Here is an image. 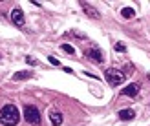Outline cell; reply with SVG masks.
Returning a JSON list of instances; mask_svg holds the SVG:
<instances>
[{
    "label": "cell",
    "mask_w": 150,
    "mask_h": 126,
    "mask_svg": "<svg viewBox=\"0 0 150 126\" xmlns=\"http://www.w3.org/2000/svg\"><path fill=\"white\" fill-rule=\"evenodd\" d=\"M18 121H20V113H18L17 106L6 104L0 110V124L2 126H17Z\"/></svg>",
    "instance_id": "cell-1"
},
{
    "label": "cell",
    "mask_w": 150,
    "mask_h": 126,
    "mask_svg": "<svg viewBox=\"0 0 150 126\" xmlns=\"http://www.w3.org/2000/svg\"><path fill=\"white\" fill-rule=\"evenodd\" d=\"M104 77H106V82L110 84V86H121L123 82H125V73L123 71H119V70H106V71H104Z\"/></svg>",
    "instance_id": "cell-2"
},
{
    "label": "cell",
    "mask_w": 150,
    "mask_h": 126,
    "mask_svg": "<svg viewBox=\"0 0 150 126\" xmlns=\"http://www.w3.org/2000/svg\"><path fill=\"white\" fill-rule=\"evenodd\" d=\"M24 121L31 126L40 122V113H39V110H37V106H31V104L24 106Z\"/></svg>",
    "instance_id": "cell-3"
},
{
    "label": "cell",
    "mask_w": 150,
    "mask_h": 126,
    "mask_svg": "<svg viewBox=\"0 0 150 126\" xmlns=\"http://www.w3.org/2000/svg\"><path fill=\"white\" fill-rule=\"evenodd\" d=\"M11 22H13L17 27H24L26 20H24V13H22L20 7H15V9L11 11Z\"/></svg>",
    "instance_id": "cell-4"
},
{
    "label": "cell",
    "mask_w": 150,
    "mask_h": 126,
    "mask_svg": "<svg viewBox=\"0 0 150 126\" xmlns=\"http://www.w3.org/2000/svg\"><path fill=\"white\" fill-rule=\"evenodd\" d=\"M81 9L84 11V13H86V17H90V18H99V17H101L99 11H97L92 4H88V2H81Z\"/></svg>",
    "instance_id": "cell-5"
},
{
    "label": "cell",
    "mask_w": 150,
    "mask_h": 126,
    "mask_svg": "<svg viewBox=\"0 0 150 126\" xmlns=\"http://www.w3.org/2000/svg\"><path fill=\"white\" fill-rule=\"evenodd\" d=\"M86 57H90L93 62H97V64H101L103 62V53H101V49L99 48H90V49H86Z\"/></svg>",
    "instance_id": "cell-6"
},
{
    "label": "cell",
    "mask_w": 150,
    "mask_h": 126,
    "mask_svg": "<svg viewBox=\"0 0 150 126\" xmlns=\"http://www.w3.org/2000/svg\"><path fill=\"white\" fill-rule=\"evenodd\" d=\"M139 90H141V86H139L137 82H132V84H128V86H125L123 95H126V97H136V95L139 93Z\"/></svg>",
    "instance_id": "cell-7"
},
{
    "label": "cell",
    "mask_w": 150,
    "mask_h": 126,
    "mask_svg": "<svg viewBox=\"0 0 150 126\" xmlns=\"http://www.w3.org/2000/svg\"><path fill=\"white\" fill-rule=\"evenodd\" d=\"M50 122L53 126H61L62 124V113L59 110H50Z\"/></svg>",
    "instance_id": "cell-8"
},
{
    "label": "cell",
    "mask_w": 150,
    "mask_h": 126,
    "mask_svg": "<svg viewBox=\"0 0 150 126\" xmlns=\"http://www.w3.org/2000/svg\"><path fill=\"white\" fill-rule=\"evenodd\" d=\"M134 117H136L134 110H121V112H119V119L121 121H132Z\"/></svg>",
    "instance_id": "cell-9"
},
{
    "label": "cell",
    "mask_w": 150,
    "mask_h": 126,
    "mask_svg": "<svg viewBox=\"0 0 150 126\" xmlns=\"http://www.w3.org/2000/svg\"><path fill=\"white\" fill-rule=\"evenodd\" d=\"M29 77H33L31 71H17V73L13 75L15 80H26V79H29Z\"/></svg>",
    "instance_id": "cell-10"
},
{
    "label": "cell",
    "mask_w": 150,
    "mask_h": 126,
    "mask_svg": "<svg viewBox=\"0 0 150 126\" xmlns=\"http://www.w3.org/2000/svg\"><path fill=\"white\" fill-rule=\"evenodd\" d=\"M121 15H123V18H134V17H136V11H134L132 9V7H123V9H121Z\"/></svg>",
    "instance_id": "cell-11"
},
{
    "label": "cell",
    "mask_w": 150,
    "mask_h": 126,
    "mask_svg": "<svg viewBox=\"0 0 150 126\" xmlns=\"http://www.w3.org/2000/svg\"><path fill=\"white\" fill-rule=\"evenodd\" d=\"M61 49L64 51V53H68V55H73V53H75L73 46H70V44H62V46H61Z\"/></svg>",
    "instance_id": "cell-12"
},
{
    "label": "cell",
    "mask_w": 150,
    "mask_h": 126,
    "mask_svg": "<svg viewBox=\"0 0 150 126\" xmlns=\"http://www.w3.org/2000/svg\"><path fill=\"white\" fill-rule=\"evenodd\" d=\"M115 51H119V53H123V51H126L125 42H117V44H115Z\"/></svg>",
    "instance_id": "cell-13"
},
{
    "label": "cell",
    "mask_w": 150,
    "mask_h": 126,
    "mask_svg": "<svg viewBox=\"0 0 150 126\" xmlns=\"http://www.w3.org/2000/svg\"><path fill=\"white\" fill-rule=\"evenodd\" d=\"M48 61H50L51 64H53V66H61V62H59V61H57V58H55V57H51V55L48 57Z\"/></svg>",
    "instance_id": "cell-14"
},
{
    "label": "cell",
    "mask_w": 150,
    "mask_h": 126,
    "mask_svg": "<svg viewBox=\"0 0 150 126\" xmlns=\"http://www.w3.org/2000/svg\"><path fill=\"white\" fill-rule=\"evenodd\" d=\"M26 61H28V64H31V66H37V62H39V61H35L33 57H26Z\"/></svg>",
    "instance_id": "cell-15"
}]
</instances>
